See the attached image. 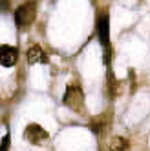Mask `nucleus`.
<instances>
[{"instance_id":"nucleus-1","label":"nucleus","mask_w":150,"mask_h":151,"mask_svg":"<svg viewBox=\"0 0 150 151\" xmlns=\"http://www.w3.org/2000/svg\"><path fill=\"white\" fill-rule=\"evenodd\" d=\"M95 33H97V40L99 44L106 49L104 55V62H110V18L108 13H101L97 17V22H95Z\"/></svg>"},{"instance_id":"nucleus-2","label":"nucleus","mask_w":150,"mask_h":151,"mask_svg":"<svg viewBox=\"0 0 150 151\" xmlns=\"http://www.w3.org/2000/svg\"><path fill=\"white\" fill-rule=\"evenodd\" d=\"M64 104L68 107H71L73 111H82V106H84V93H82V88L75 82H70L66 86V91H64V96H62Z\"/></svg>"},{"instance_id":"nucleus-3","label":"nucleus","mask_w":150,"mask_h":151,"mask_svg":"<svg viewBox=\"0 0 150 151\" xmlns=\"http://www.w3.org/2000/svg\"><path fill=\"white\" fill-rule=\"evenodd\" d=\"M35 17H37V6H35V2H24V4H20L15 9V13H13L15 24L18 27H26L29 24H33Z\"/></svg>"},{"instance_id":"nucleus-4","label":"nucleus","mask_w":150,"mask_h":151,"mask_svg":"<svg viewBox=\"0 0 150 151\" xmlns=\"http://www.w3.org/2000/svg\"><path fill=\"white\" fill-rule=\"evenodd\" d=\"M48 131L39 124H28L24 129V140H28L31 146H42L48 140Z\"/></svg>"},{"instance_id":"nucleus-5","label":"nucleus","mask_w":150,"mask_h":151,"mask_svg":"<svg viewBox=\"0 0 150 151\" xmlns=\"http://www.w3.org/2000/svg\"><path fill=\"white\" fill-rule=\"evenodd\" d=\"M17 60H18V49L15 46H7V44L0 46V66L13 68Z\"/></svg>"},{"instance_id":"nucleus-6","label":"nucleus","mask_w":150,"mask_h":151,"mask_svg":"<svg viewBox=\"0 0 150 151\" xmlns=\"http://www.w3.org/2000/svg\"><path fill=\"white\" fill-rule=\"evenodd\" d=\"M28 62L29 64H48V53L40 46H33L28 49Z\"/></svg>"},{"instance_id":"nucleus-7","label":"nucleus","mask_w":150,"mask_h":151,"mask_svg":"<svg viewBox=\"0 0 150 151\" xmlns=\"http://www.w3.org/2000/svg\"><path fill=\"white\" fill-rule=\"evenodd\" d=\"M110 151H130V142L123 137H114L108 144Z\"/></svg>"},{"instance_id":"nucleus-8","label":"nucleus","mask_w":150,"mask_h":151,"mask_svg":"<svg viewBox=\"0 0 150 151\" xmlns=\"http://www.w3.org/2000/svg\"><path fill=\"white\" fill-rule=\"evenodd\" d=\"M0 151H9V135L6 133L0 140Z\"/></svg>"},{"instance_id":"nucleus-9","label":"nucleus","mask_w":150,"mask_h":151,"mask_svg":"<svg viewBox=\"0 0 150 151\" xmlns=\"http://www.w3.org/2000/svg\"><path fill=\"white\" fill-rule=\"evenodd\" d=\"M0 11H9V0H0Z\"/></svg>"}]
</instances>
